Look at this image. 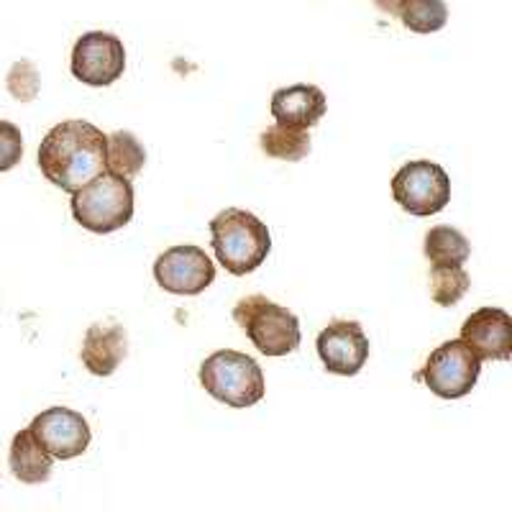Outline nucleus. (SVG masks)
<instances>
[{"label": "nucleus", "mask_w": 512, "mask_h": 512, "mask_svg": "<svg viewBox=\"0 0 512 512\" xmlns=\"http://www.w3.org/2000/svg\"><path fill=\"white\" fill-rule=\"evenodd\" d=\"M146 164L141 141L131 131H113L105 141V169L123 180H134Z\"/></svg>", "instance_id": "f3484780"}, {"label": "nucleus", "mask_w": 512, "mask_h": 512, "mask_svg": "<svg viewBox=\"0 0 512 512\" xmlns=\"http://www.w3.org/2000/svg\"><path fill=\"white\" fill-rule=\"evenodd\" d=\"M200 384L231 408H251L264 397L262 367L251 356L223 349L200 364Z\"/></svg>", "instance_id": "39448f33"}, {"label": "nucleus", "mask_w": 512, "mask_h": 512, "mask_svg": "<svg viewBox=\"0 0 512 512\" xmlns=\"http://www.w3.org/2000/svg\"><path fill=\"white\" fill-rule=\"evenodd\" d=\"M233 320L264 356H287L300 349V320L264 295H249L236 303Z\"/></svg>", "instance_id": "20e7f679"}, {"label": "nucleus", "mask_w": 512, "mask_h": 512, "mask_svg": "<svg viewBox=\"0 0 512 512\" xmlns=\"http://www.w3.org/2000/svg\"><path fill=\"white\" fill-rule=\"evenodd\" d=\"M423 251L433 267H461L472 254V244L454 226H436L425 233Z\"/></svg>", "instance_id": "dca6fc26"}, {"label": "nucleus", "mask_w": 512, "mask_h": 512, "mask_svg": "<svg viewBox=\"0 0 512 512\" xmlns=\"http://www.w3.org/2000/svg\"><path fill=\"white\" fill-rule=\"evenodd\" d=\"M128 356V333L118 320L93 323L82 341L80 359L95 377H111Z\"/></svg>", "instance_id": "ddd939ff"}, {"label": "nucleus", "mask_w": 512, "mask_h": 512, "mask_svg": "<svg viewBox=\"0 0 512 512\" xmlns=\"http://www.w3.org/2000/svg\"><path fill=\"white\" fill-rule=\"evenodd\" d=\"M326 95L315 85H290L272 95V116L282 126L313 128L326 116Z\"/></svg>", "instance_id": "4468645a"}, {"label": "nucleus", "mask_w": 512, "mask_h": 512, "mask_svg": "<svg viewBox=\"0 0 512 512\" xmlns=\"http://www.w3.org/2000/svg\"><path fill=\"white\" fill-rule=\"evenodd\" d=\"M392 195L410 216H436L451 200V180L441 164L418 159L397 169V175L392 177Z\"/></svg>", "instance_id": "423d86ee"}, {"label": "nucleus", "mask_w": 512, "mask_h": 512, "mask_svg": "<svg viewBox=\"0 0 512 512\" xmlns=\"http://www.w3.org/2000/svg\"><path fill=\"white\" fill-rule=\"evenodd\" d=\"M479 374H482V361L461 338H454L428 356L425 367L415 374V379L428 384V390L443 400H459L474 390Z\"/></svg>", "instance_id": "0eeeda50"}, {"label": "nucleus", "mask_w": 512, "mask_h": 512, "mask_svg": "<svg viewBox=\"0 0 512 512\" xmlns=\"http://www.w3.org/2000/svg\"><path fill=\"white\" fill-rule=\"evenodd\" d=\"M461 341L479 361H507L512 356V318L502 308H479L464 320Z\"/></svg>", "instance_id": "f8f14e48"}, {"label": "nucleus", "mask_w": 512, "mask_h": 512, "mask_svg": "<svg viewBox=\"0 0 512 512\" xmlns=\"http://www.w3.org/2000/svg\"><path fill=\"white\" fill-rule=\"evenodd\" d=\"M105 141L108 136L88 121L57 123L39 146L41 175L72 195L105 172Z\"/></svg>", "instance_id": "f257e3e1"}, {"label": "nucleus", "mask_w": 512, "mask_h": 512, "mask_svg": "<svg viewBox=\"0 0 512 512\" xmlns=\"http://www.w3.org/2000/svg\"><path fill=\"white\" fill-rule=\"evenodd\" d=\"M262 152L272 159L280 162H300L310 154V136L308 128H295V126H282L274 123L259 136Z\"/></svg>", "instance_id": "a211bd4d"}, {"label": "nucleus", "mask_w": 512, "mask_h": 512, "mask_svg": "<svg viewBox=\"0 0 512 512\" xmlns=\"http://www.w3.org/2000/svg\"><path fill=\"white\" fill-rule=\"evenodd\" d=\"M24 157V136L11 121H0V172H11Z\"/></svg>", "instance_id": "4be33fe9"}, {"label": "nucleus", "mask_w": 512, "mask_h": 512, "mask_svg": "<svg viewBox=\"0 0 512 512\" xmlns=\"http://www.w3.org/2000/svg\"><path fill=\"white\" fill-rule=\"evenodd\" d=\"M126 70V49L116 34L88 31L72 49V75L90 88H108Z\"/></svg>", "instance_id": "6e6552de"}, {"label": "nucleus", "mask_w": 512, "mask_h": 512, "mask_svg": "<svg viewBox=\"0 0 512 512\" xmlns=\"http://www.w3.org/2000/svg\"><path fill=\"white\" fill-rule=\"evenodd\" d=\"M154 280L172 295H200L216 280V264L200 246H172L154 262Z\"/></svg>", "instance_id": "1a4fd4ad"}, {"label": "nucleus", "mask_w": 512, "mask_h": 512, "mask_svg": "<svg viewBox=\"0 0 512 512\" xmlns=\"http://www.w3.org/2000/svg\"><path fill=\"white\" fill-rule=\"evenodd\" d=\"M210 236H213L210 246L216 251L221 267H226L236 277H244L256 267H262L272 251L269 228L254 213L241 208L221 210L210 221Z\"/></svg>", "instance_id": "f03ea898"}, {"label": "nucleus", "mask_w": 512, "mask_h": 512, "mask_svg": "<svg viewBox=\"0 0 512 512\" xmlns=\"http://www.w3.org/2000/svg\"><path fill=\"white\" fill-rule=\"evenodd\" d=\"M397 18L415 34H436L446 26L448 8L443 0H400Z\"/></svg>", "instance_id": "6ab92c4d"}, {"label": "nucleus", "mask_w": 512, "mask_h": 512, "mask_svg": "<svg viewBox=\"0 0 512 512\" xmlns=\"http://www.w3.org/2000/svg\"><path fill=\"white\" fill-rule=\"evenodd\" d=\"M472 280L464 267H433L431 269V297L441 308H451L466 295Z\"/></svg>", "instance_id": "aec40b11"}, {"label": "nucleus", "mask_w": 512, "mask_h": 512, "mask_svg": "<svg viewBox=\"0 0 512 512\" xmlns=\"http://www.w3.org/2000/svg\"><path fill=\"white\" fill-rule=\"evenodd\" d=\"M31 431L49 454L59 461H70L88 451L93 441L88 420L77 410L70 408H49L31 420Z\"/></svg>", "instance_id": "9d476101"}, {"label": "nucleus", "mask_w": 512, "mask_h": 512, "mask_svg": "<svg viewBox=\"0 0 512 512\" xmlns=\"http://www.w3.org/2000/svg\"><path fill=\"white\" fill-rule=\"evenodd\" d=\"M379 11L390 13V16H397V8H400V0H374Z\"/></svg>", "instance_id": "5701e85b"}, {"label": "nucleus", "mask_w": 512, "mask_h": 512, "mask_svg": "<svg viewBox=\"0 0 512 512\" xmlns=\"http://www.w3.org/2000/svg\"><path fill=\"white\" fill-rule=\"evenodd\" d=\"M72 216L93 233H113L134 218V187L131 180L100 172L95 180L72 192Z\"/></svg>", "instance_id": "7ed1b4c3"}, {"label": "nucleus", "mask_w": 512, "mask_h": 512, "mask_svg": "<svg viewBox=\"0 0 512 512\" xmlns=\"http://www.w3.org/2000/svg\"><path fill=\"white\" fill-rule=\"evenodd\" d=\"M6 88L8 93L16 100H21V103L36 100V95H39L41 90V77L39 70H36V64L29 62V59H21V62L13 64L11 72H8L6 77Z\"/></svg>", "instance_id": "412c9836"}, {"label": "nucleus", "mask_w": 512, "mask_h": 512, "mask_svg": "<svg viewBox=\"0 0 512 512\" xmlns=\"http://www.w3.org/2000/svg\"><path fill=\"white\" fill-rule=\"evenodd\" d=\"M8 466H11L13 477L24 484H41L52 477L54 456L49 454L47 448L41 446L39 438L34 436V431L24 428L21 433H16L11 443V454H8Z\"/></svg>", "instance_id": "2eb2a0df"}, {"label": "nucleus", "mask_w": 512, "mask_h": 512, "mask_svg": "<svg viewBox=\"0 0 512 512\" xmlns=\"http://www.w3.org/2000/svg\"><path fill=\"white\" fill-rule=\"evenodd\" d=\"M315 349L328 372L354 377L369 359V338L356 320H333L320 331Z\"/></svg>", "instance_id": "9b49d317"}]
</instances>
